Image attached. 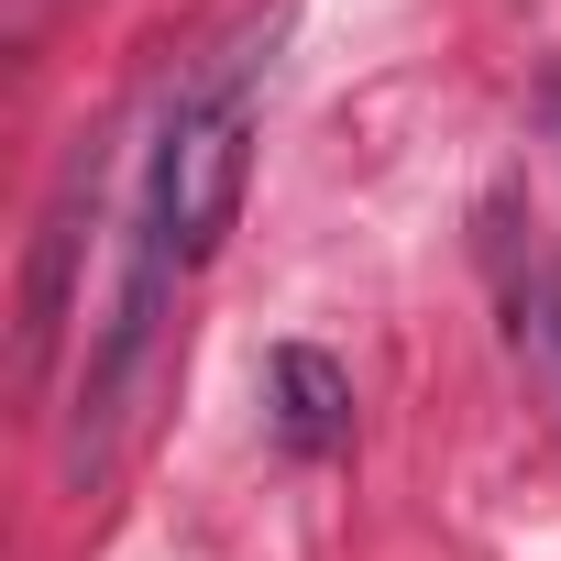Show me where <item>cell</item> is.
<instances>
[{
  "label": "cell",
  "instance_id": "cell-1",
  "mask_svg": "<svg viewBox=\"0 0 561 561\" xmlns=\"http://www.w3.org/2000/svg\"><path fill=\"white\" fill-rule=\"evenodd\" d=\"M253 67H264V34L220 45L154 122V176H144V231L187 264L220 253L231 209H242V176H253Z\"/></svg>",
  "mask_w": 561,
  "mask_h": 561
},
{
  "label": "cell",
  "instance_id": "cell-2",
  "mask_svg": "<svg viewBox=\"0 0 561 561\" xmlns=\"http://www.w3.org/2000/svg\"><path fill=\"white\" fill-rule=\"evenodd\" d=\"M264 419L298 462H331L353 440V375L320 353V342H275L264 353Z\"/></svg>",
  "mask_w": 561,
  "mask_h": 561
},
{
  "label": "cell",
  "instance_id": "cell-3",
  "mask_svg": "<svg viewBox=\"0 0 561 561\" xmlns=\"http://www.w3.org/2000/svg\"><path fill=\"white\" fill-rule=\"evenodd\" d=\"M78 209H89V165H67L45 231H34V264H23V364L45 375L56 364V331H67V287H78Z\"/></svg>",
  "mask_w": 561,
  "mask_h": 561
},
{
  "label": "cell",
  "instance_id": "cell-4",
  "mask_svg": "<svg viewBox=\"0 0 561 561\" xmlns=\"http://www.w3.org/2000/svg\"><path fill=\"white\" fill-rule=\"evenodd\" d=\"M517 353H528V386L561 408V253H528L517 275Z\"/></svg>",
  "mask_w": 561,
  "mask_h": 561
},
{
  "label": "cell",
  "instance_id": "cell-5",
  "mask_svg": "<svg viewBox=\"0 0 561 561\" xmlns=\"http://www.w3.org/2000/svg\"><path fill=\"white\" fill-rule=\"evenodd\" d=\"M550 122H561V78H550Z\"/></svg>",
  "mask_w": 561,
  "mask_h": 561
}]
</instances>
